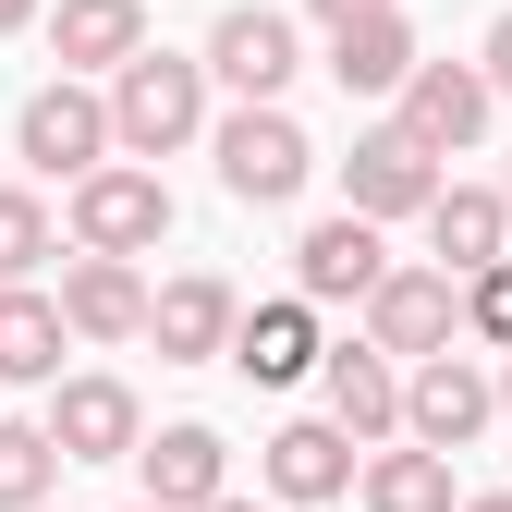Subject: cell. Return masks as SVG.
Instances as JSON below:
<instances>
[{"mask_svg": "<svg viewBox=\"0 0 512 512\" xmlns=\"http://www.w3.org/2000/svg\"><path fill=\"white\" fill-rule=\"evenodd\" d=\"M391 122H403L427 159H464L488 122H500V86H488V61H427V74L403 86V110H391Z\"/></svg>", "mask_w": 512, "mask_h": 512, "instance_id": "obj_13", "label": "cell"}, {"mask_svg": "<svg viewBox=\"0 0 512 512\" xmlns=\"http://www.w3.org/2000/svg\"><path fill=\"white\" fill-rule=\"evenodd\" d=\"M61 354H74V317L61 293H0V391H61Z\"/></svg>", "mask_w": 512, "mask_h": 512, "instance_id": "obj_20", "label": "cell"}, {"mask_svg": "<svg viewBox=\"0 0 512 512\" xmlns=\"http://www.w3.org/2000/svg\"><path fill=\"white\" fill-rule=\"evenodd\" d=\"M110 135H122V159H183L196 135H220L208 122V61H183V49H147L135 74H110Z\"/></svg>", "mask_w": 512, "mask_h": 512, "instance_id": "obj_1", "label": "cell"}, {"mask_svg": "<svg viewBox=\"0 0 512 512\" xmlns=\"http://www.w3.org/2000/svg\"><path fill=\"white\" fill-rule=\"evenodd\" d=\"M49 49H61V74H86V86L135 74L147 61V0H49Z\"/></svg>", "mask_w": 512, "mask_h": 512, "instance_id": "obj_18", "label": "cell"}, {"mask_svg": "<svg viewBox=\"0 0 512 512\" xmlns=\"http://www.w3.org/2000/svg\"><path fill=\"white\" fill-rule=\"evenodd\" d=\"M135 512H159V500H135Z\"/></svg>", "mask_w": 512, "mask_h": 512, "instance_id": "obj_33", "label": "cell"}, {"mask_svg": "<svg viewBox=\"0 0 512 512\" xmlns=\"http://www.w3.org/2000/svg\"><path fill=\"white\" fill-rule=\"evenodd\" d=\"M476 61H488V86H500V110H512V13L488 25V49H476Z\"/></svg>", "mask_w": 512, "mask_h": 512, "instance_id": "obj_27", "label": "cell"}, {"mask_svg": "<svg viewBox=\"0 0 512 512\" xmlns=\"http://www.w3.org/2000/svg\"><path fill=\"white\" fill-rule=\"evenodd\" d=\"M415 74H427V49H415L403 13H378V25H342V37H330V86H342V98H403Z\"/></svg>", "mask_w": 512, "mask_h": 512, "instance_id": "obj_21", "label": "cell"}, {"mask_svg": "<svg viewBox=\"0 0 512 512\" xmlns=\"http://www.w3.org/2000/svg\"><path fill=\"white\" fill-rule=\"evenodd\" d=\"M500 415H512V354H500Z\"/></svg>", "mask_w": 512, "mask_h": 512, "instance_id": "obj_31", "label": "cell"}, {"mask_svg": "<svg viewBox=\"0 0 512 512\" xmlns=\"http://www.w3.org/2000/svg\"><path fill=\"white\" fill-rule=\"evenodd\" d=\"M196 61H208V86H232V110H281V86L305 74V37H293V13H269V0H232Z\"/></svg>", "mask_w": 512, "mask_h": 512, "instance_id": "obj_4", "label": "cell"}, {"mask_svg": "<svg viewBox=\"0 0 512 512\" xmlns=\"http://www.w3.org/2000/svg\"><path fill=\"white\" fill-rule=\"evenodd\" d=\"M171 244V183L147 159H110L74 183V256H159Z\"/></svg>", "mask_w": 512, "mask_h": 512, "instance_id": "obj_5", "label": "cell"}, {"mask_svg": "<svg viewBox=\"0 0 512 512\" xmlns=\"http://www.w3.org/2000/svg\"><path fill=\"white\" fill-rule=\"evenodd\" d=\"M317 391H330V427L354 439V452H378V439H403V366L378 354L366 330L330 342V366H317Z\"/></svg>", "mask_w": 512, "mask_h": 512, "instance_id": "obj_14", "label": "cell"}, {"mask_svg": "<svg viewBox=\"0 0 512 512\" xmlns=\"http://www.w3.org/2000/svg\"><path fill=\"white\" fill-rule=\"evenodd\" d=\"M220 512H281V500H244V488H232V500H220Z\"/></svg>", "mask_w": 512, "mask_h": 512, "instance_id": "obj_30", "label": "cell"}, {"mask_svg": "<svg viewBox=\"0 0 512 512\" xmlns=\"http://www.w3.org/2000/svg\"><path fill=\"white\" fill-rule=\"evenodd\" d=\"M500 256H512V208H500V183H452V196L427 208V269L476 281V269H500Z\"/></svg>", "mask_w": 512, "mask_h": 512, "instance_id": "obj_19", "label": "cell"}, {"mask_svg": "<svg viewBox=\"0 0 512 512\" xmlns=\"http://www.w3.org/2000/svg\"><path fill=\"white\" fill-rule=\"evenodd\" d=\"M464 342H476V354H512V256L464 281Z\"/></svg>", "mask_w": 512, "mask_h": 512, "instance_id": "obj_25", "label": "cell"}, {"mask_svg": "<svg viewBox=\"0 0 512 512\" xmlns=\"http://www.w3.org/2000/svg\"><path fill=\"white\" fill-rule=\"evenodd\" d=\"M439 196H452V171H439L403 122H366V135H354V159H342V208H354V220L391 232V220H427Z\"/></svg>", "mask_w": 512, "mask_h": 512, "instance_id": "obj_6", "label": "cell"}, {"mask_svg": "<svg viewBox=\"0 0 512 512\" xmlns=\"http://www.w3.org/2000/svg\"><path fill=\"white\" fill-rule=\"evenodd\" d=\"M37 427L61 439V464H135V452H147V403L122 391L110 366H86V378H61Z\"/></svg>", "mask_w": 512, "mask_h": 512, "instance_id": "obj_9", "label": "cell"}, {"mask_svg": "<svg viewBox=\"0 0 512 512\" xmlns=\"http://www.w3.org/2000/svg\"><path fill=\"white\" fill-rule=\"evenodd\" d=\"M256 488H269L281 512H317V500H354L366 488V452L330 427V415H293V427H269L256 439Z\"/></svg>", "mask_w": 512, "mask_h": 512, "instance_id": "obj_7", "label": "cell"}, {"mask_svg": "<svg viewBox=\"0 0 512 512\" xmlns=\"http://www.w3.org/2000/svg\"><path fill=\"white\" fill-rule=\"evenodd\" d=\"M464 512H512V488H476V500H464Z\"/></svg>", "mask_w": 512, "mask_h": 512, "instance_id": "obj_29", "label": "cell"}, {"mask_svg": "<svg viewBox=\"0 0 512 512\" xmlns=\"http://www.w3.org/2000/svg\"><path fill=\"white\" fill-rule=\"evenodd\" d=\"M232 366L256 378V391H293V378L330 366V330H317V305L305 293H269V305H244V330H232Z\"/></svg>", "mask_w": 512, "mask_h": 512, "instance_id": "obj_16", "label": "cell"}, {"mask_svg": "<svg viewBox=\"0 0 512 512\" xmlns=\"http://www.w3.org/2000/svg\"><path fill=\"white\" fill-rule=\"evenodd\" d=\"M488 415H500V378L476 354H439V366L403 378V439H415V452H476Z\"/></svg>", "mask_w": 512, "mask_h": 512, "instance_id": "obj_10", "label": "cell"}, {"mask_svg": "<svg viewBox=\"0 0 512 512\" xmlns=\"http://www.w3.org/2000/svg\"><path fill=\"white\" fill-rule=\"evenodd\" d=\"M366 512H464L452 488V452H415V439H391V452H366Z\"/></svg>", "mask_w": 512, "mask_h": 512, "instance_id": "obj_22", "label": "cell"}, {"mask_svg": "<svg viewBox=\"0 0 512 512\" xmlns=\"http://www.w3.org/2000/svg\"><path fill=\"white\" fill-rule=\"evenodd\" d=\"M366 342L391 354V366H439V354L464 342V281L452 269H391L378 305H366Z\"/></svg>", "mask_w": 512, "mask_h": 512, "instance_id": "obj_8", "label": "cell"}, {"mask_svg": "<svg viewBox=\"0 0 512 512\" xmlns=\"http://www.w3.org/2000/svg\"><path fill=\"white\" fill-rule=\"evenodd\" d=\"M500 208H512V171H500Z\"/></svg>", "mask_w": 512, "mask_h": 512, "instance_id": "obj_32", "label": "cell"}, {"mask_svg": "<svg viewBox=\"0 0 512 512\" xmlns=\"http://www.w3.org/2000/svg\"><path fill=\"white\" fill-rule=\"evenodd\" d=\"M147 305L159 281L135 256H61V317H74V342H147Z\"/></svg>", "mask_w": 512, "mask_h": 512, "instance_id": "obj_15", "label": "cell"}, {"mask_svg": "<svg viewBox=\"0 0 512 512\" xmlns=\"http://www.w3.org/2000/svg\"><path fill=\"white\" fill-rule=\"evenodd\" d=\"M13 159H25V171H49V183H86V171H110V159H122V135H110V86H86V74H49V86L25 98V122H13Z\"/></svg>", "mask_w": 512, "mask_h": 512, "instance_id": "obj_2", "label": "cell"}, {"mask_svg": "<svg viewBox=\"0 0 512 512\" xmlns=\"http://www.w3.org/2000/svg\"><path fill=\"white\" fill-rule=\"evenodd\" d=\"M232 330H244V293H232L220 269H171L159 305H147L159 366H232Z\"/></svg>", "mask_w": 512, "mask_h": 512, "instance_id": "obj_12", "label": "cell"}, {"mask_svg": "<svg viewBox=\"0 0 512 512\" xmlns=\"http://www.w3.org/2000/svg\"><path fill=\"white\" fill-rule=\"evenodd\" d=\"M49 244H61V232H49V208L25 196V183H0V293H25V281L49 269Z\"/></svg>", "mask_w": 512, "mask_h": 512, "instance_id": "obj_24", "label": "cell"}, {"mask_svg": "<svg viewBox=\"0 0 512 512\" xmlns=\"http://www.w3.org/2000/svg\"><path fill=\"white\" fill-rule=\"evenodd\" d=\"M49 512H61V500H49Z\"/></svg>", "mask_w": 512, "mask_h": 512, "instance_id": "obj_34", "label": "cell"}, {"mask_svg": "<svg viewBox=\"0 0 512 512\" xmlns=\"http://www.w3.org/2000/svg\"><path fill=\"white\" fill-rule=\"evenodd\" d=\"M25 25H49V0H0V37H25Z\"/></svg>", "mask_w": 512, "mask_h": 512, "instance_id": "obj_28", "label": "cell"}, {"mask_svg": "<svg viewBox=\"0 0 512 512\" xmlns=\"http://www.w3.org/2000/svg\"><path fill=\"white\" fill-rule=\"evenodd\" d=\"M208 159H220V196L232 208H293L305 183H317V147H305L293 110H220Z\"/></svg>", "mask_w": 512, "mask_h": 512, "instance_id": "obj_3", "label": "cell"}, {"mask_svg": "<svg viewBox=\"0 0 512 512\" xmlns=\"http://www.w3.org/2000/svg\"><path fill=\"white\" fill-rule=\"evenodd\" d=\"M135 476H147L159 512H220V500H232V439L183 415V427H159L147 452H135Z\"/></svg>", "mask_w": 512, "mask_h": 512, "instance_id": "obj_17", "label": "cell"}, {"mask_svg": "<svg viewBox=\"0 0 512 512\" xmlns=\"http://www.w3.org/2000/svg\"><path fill=\"white\" fill-rule=\"evenodd\" d=\"M378 281H391V244H378V220H354V208H330V220H305V244H293V293L305 305H378Z\"/></svg>", "mask_w": 512, "mask_h": 512, "instance_id": "obj_11", "label": "cell"}, {"mask_svg": "<svg viewBox=\"0 0 512 512\" xmlns=\"http://www.w3.org/2000/svg\"><path fill=\"white\" fill-rule=\"evenodd\" d=\"M305 13H317V25L342 37V25H378V13H403V0H305Z\"/></svg>", "mask_w": 512, "mask_h": 512, "instance_id": "obj_26", "label": "cell"}, {"mask_svg": "<svg viewBox=\"0 0 512 512\" xmlns=\"http://www.w3.org/2000/svg\"><path fill=\"white\" fill-rule=\"evenodd\" d=\"M49 488H61V439L0 415V512H49Z\"/></svg>", "mask_w": 512, "mask_h": 512, "instance_id": "obj_23", "label": "cell"}]
</instances>
